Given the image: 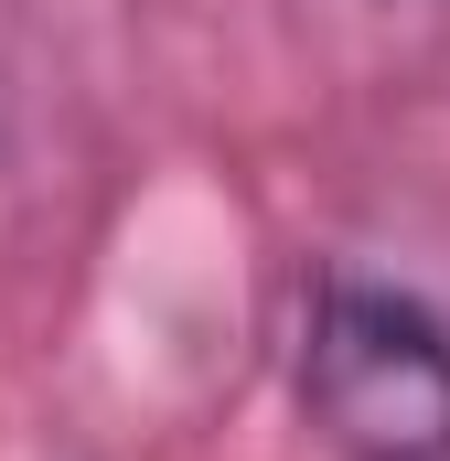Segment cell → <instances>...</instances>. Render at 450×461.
I'll use <instances>...</instances> for the list:
<instances>
[{
	"instance_id": "1",
	"label": "cell",
	"mask_w": 450,
	"mask_h": 461,
	"mask_svg": "<svg viewBox=\"0 0 450 461\" xmlns=\"http://www.w3.org/2000/svg\"><path fill=\"white\" fill-rule=\"evenodd\" d=\"M301 408L343 461H450V322L418 290L322 279L301 312Z\"/></svg>"
}]
</instances>
